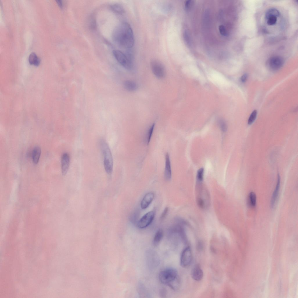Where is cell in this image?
<instances>
[{"label":"cell","instance_id":"obj_5","mask_svg":"<svg viewBox=\"0 0 298 298\" xmlns=\"http://www.w3.org/2000/svg\"><path fill=\"white\" fill-rule=\"evenodd\" d=\"M152 71L154 75L157 78L162 79L166 74L165 68L163 64L159 61L155 59L152 60L150 63Z\"/></svg>","mask_w":298,"mask_h":298},{"label":"cell","instance_id":"obj_29","mask_svg":"<svg viewBox=\"0 0 298 298\" xmlns=\"http://www.w3.org/2000/svg\"><path fill=\"white\" fill-rule=\"evenodd\" d=\"M168 209L167 207L165 208L161 215L160 217L161 220H162L165 218L168 213Z\"/></svg>","mask_w":298,"mask_h":298},{"label":"cell","instance_id":"obj_21","mask_svg":"<svg viewBox=\"0 0 298 298\" xmlns=\"http://www.w3.org/2000/svg\"><path fill=\"white\" fill-rule=\"evenodd\" d=\"M155 126V124L153 123L148 130L145 138V141L147 144H148L150 141Z\"/></svg>","mask_w":298,"mask_h":298},{"label":"cell","instance_id":"obj_16","mask_svg":"<svg viewBox=\"0 0 298 298\" xmlns=\"http://www.w3.org/2000/svg\"><path fill=\"white\" fill-rule=\"evenodd\" d=\"M163 235L162 230L159 229L156 232L153 240V244L155 246H157L159 244Z\"/></svg>","mask_w":298,"mask_h":298},{"label":"cell","instance_id":"obj_2","mask_svg":"<svg viewBox=\"0 0 298 298\" xmlns=\"http://www.w3.org/2000/svg\"><path fill=\"white\" fill-rule=\"evenodd\" d=\"M100 146L104 160V165L105 170L107 173L111 174L113 168V159L110 148L106 141L104 139H101L100 142Z\"/></svg>","mask_w":298,"mask_h":298},{"label":"cell","instance_id":"obj_25","mask_svg":"<svg viewBox=\"0 0 298 298\" xmlns=\"http://www.w3.org/2000/svg\"><path fill=\"white\" fill-rule=\"evenodd\" d=\"M89 26L91 29L94 30L96 27V22L95 17L91 16L89 21Z\"/></svg>","mask_w":298,"mask_h":298},{"label":"cell","instance_id":"obj_9","mask_svg":"<svg viewBox=\"0 0 298 298\" xmlns=\"http://www.w3.org/2000/svg\"><path fill=\"white\" fill-rule=\"evenodd\" d=\"M280 13L278 10L275 8H271L266 12L265 17L267 24L269 25H274L277 21Z\"/></svg>","mask_w":298,"mask_h":298},{"label":"cell","instance_id":"obj_8","mask_svg":"<svg viewBox=\"0 0 298 298\" xmlns=\"http://www.w3.org/2000/svg\"><path fill=\"white\" fill-rule=\"evenodd\" d=\"M155 212L151 211L146 213L139 220L138 226L140 228H144L148 226L153 221L155 216Z\"/></svg>","mask_w":298,"mask_h":298},{"label":"cell","instance_id":"obj_28","mask_svg":"<svg viewBox=\"0 0 298 298\" xmlns=\"http://www.w3.org/2000/svg\"><path fill=\"white\" fill-rule=\"evenodd\" d=\"M192 3V1L191 0L187 1L185 3V9L187 10H189L191 7Z\"/></svg>","mask_w":298,"mask_h":298},{"label":"cell","instance_id":"obj_20","mask_svg":"<svg viewBox=\"0 0 298 298\" xmlns=\"http://www.w3.org/2000/svg\"><path fill=\"white\" fill-rule=\"evenodd\" d=\"M256 197L255 194L251 192L249 194L248 198V203L250 206L252 207H254L256 204Z\"/></svg>","mask_w":298,"mask_h":298},{"label":"cell","instance_id":"obj_18","mask_svg":"<svg viewBox=\"0 0 298 298\" xmlns=\"http://www.w3.org/2000/svg\"><path fill=\"white\" fill-rule=\"evenodd\" d=\"M111 8L114 12L118 14L123 15L125 12V10L123 6L118 3L113 4L111 6Z\"/></svg>","mask_w":298,"mask_h":298},{"label":"cell","instance_id":"obj_19","mask_svg":"<svg viewBox=\"0 0 298 298\" xmlns=\"http://www.w3.org/2000/svg\"><path fill=\"white\" fill-rule=\"evenodd\" d=\"M29 61L31 64L37 66L40 63V60L35 53L32 52L29 56Z\"/></svg>","mask_w":298,"mask_h":298},{"label":"cell","instance_id":"obj_10","mask_svg":"<svg viewBox=\"0 0 298 298\" xmlns=\"http://www.w3.org/2000/svg\"><path fill=\"white\" fill-rule=\"evenodd\" d=\"M70 157L67 153H64L61 158V168L62 174L65 175L68 170L70 164Z\"/></svg>","mask_w":298,"mask_h":298},{"label":"cell","instance_id":"obj_13","mask_svg":"<svg viewBox=\"0 0 298 298\" xmlns=\"http://www.w3.org/2000/svg\"><path fill=\"white\" fill-rule=\"evenodd\" d=\"M165 167L164 178L167 181L170 180L171 178V171L169 155L167 153L165 155Z\"/></svg>","mask_w":298,"mask_h":298},{"label":"cell","instance_id":"obj_15","mask_svg":"<svg viewBox=\"0 0 298 298\" xmlns=\"http://www.w3.org/2000/svg\"><path fill=\"white\" fill-rule=\"evenodd\" d=\"M123 85L125 88L129 91H134L136 90L138 88L137 84L135 82L129 80L124 81Z\"/></svg>","mask_w":298,"mask_h":298},{"label":"cell","instance_id":"obj_3","mask_svg":"<svg viewBox=\"0 0 298 298\" xmlns=\"http://www.w3.org/2000/svg\"><path fill=\"white\" fill-rule=\"evenodd\" d=\"M113 54L117 61L126 69L131 70L134 67V56L132 53H124L121 51L115 50Z\"/></svg>","mask_w":298,"mask_h":298},{"label":"cell","instance_id":"obj_14","mask_svg":"<svg viewBox=\"0 0 298 298\" xmlns=\"http://www.w3.org/2000/svg\"><path fill=\"white\" fill-rule=\"evenodd\" d=\"M280 184V178L279 174H278L277 181L275 189L272 197L271 201V205L273 208L274 205L278 196Z\"/></svg>","mask_w":298,"mask_h":298},{"label":"cell","instance_id":"obj_23","mask_svg":"<svg viewBox=\"0 0 298 298\" xmlns=\"http://www.w3.org/2000/svg\"><path fill=\"white\" fill-rule=\"evenodd\" d=\"M219 125L221 130L223 132H226L227 130V125L225 121L223 119L219 121Z\"/></svg>","mask_w":298,"mask_h":298},{"label":"cell","instance_id":"obj_17","mask_svg":"<svg viewBox=\"0 0 298 298\" xmlns=\"http://www.w3.org/2000/svg\"><path fill=\"white\" fill-rule=\"evenodd\" d=\"M41 153V150L38 146L35 147L32 151V157L33 163L37 164L39 161Z\"/></svg>","mask_w":298,"mask_h":298},{"label":"cell","instance_id":"obj_11","mask_svg":"<svg viewBox=\"0 0 298 298\" xmlns=\"http://www.w3.org/2000/svg\"><path fill=\"white\" fill-rule=\"evenodd\" d=\"M203 273L201 266L198 264L196 265L192 269L191 272L192 278L196 281H200L203 279Z\"/></svg>","mask_w":298,"mask_h":298},{"label":"cell","instance_id":"obj_4","mask_svg":"<svg viewBox=\"0 0 298 298\" xmlns=\"http://www.w3.org/2000/svg\"><path fill=\"white\" fill-rule=\"evenodd\" d=\"M178 276L176 269L173 268L169 267L164 269L160 272L159 279L162 283L168 285Z\"/></svg>","mask_w":298,"mask_h":298},{"label":"cell","instance_id":"obj_31","mask_svg":"<svg viewBox=\"0 0 298 298\" xmlns=\"http://www.w3.org/2000/svg\"><path fill=\"white\" fill-rule=\"evenodd\" d=\"M56 1L57 2V4L61 8H62L63 5L62 1L61 0H56Z\"/></svg>","mask_w":298,"mask_h":298},{"label":"cell","instance_id":"obj_7","mask_svg":"<svg viewBox=\"0 0 298 298\" xmlns=\"http://www.w3.org/2000/svg\"><path fill=\"white\" fill-rule=\"evenodd\" d=\"M192 254L191 249L189 246L186 247L182 251L181 255L180 264L183 267L189 266L191 262Z\"/></svg>","mask_w":298,"mask_h":298},{"label":"cell","instance_id":"obj_6","mask_svg":"<svg viewBox=\"0 0 298 298\" xmlns=\"http://www.w3.org/2000/svg\"><path fill=\"white\" fill-rule=\"evenodd\" d=\"M284 63V60L282 57L279 56H275L272 57L268 59L267 65L271 70L276 71L281 68Z\"/></svg>","mask_w":298,"mask_h":298},{"label":"cell","instance_id":"obj_24","mask_svg":"<svg viewBox=\"0 0 298 298\" xmlns=\"http://www.w3.org/2000/svg\"><path fill=\"white\" fill-rule=\"evenodd\" d=\"M257 115V111L256 110H254L251 114L248 121L249 125L251 124L255 121Z\"/></svg>","mask_w":298,"mask_h":298},{"label":"cell","instance_id":"obj_12","mask_svg":"<svg viewBox=\"0 0 298 298\" xmlns=\"http://www.w3.org/2000/svg\"><path fill=\"white\" fill-rule=\"evenodd\" d=\"M154 194L152 192L146 194L144 196L141 202V207L142 209L147 208L153 200Z\"/></svg>","mask_w":298,"mask_h":298},{"label":"cell","instance_id":"obj_1","mask_svg":"<svg viewBox=\"0 0 298 298\" xmlns=\"http://www.w3.org/2000/svg\"><path fill=\"white\" fill-rule=\"evenodd\" d=\"M114 41L119 46L126 49H131L134 44L133 32L130 25L123 22L118 25L113 33Z\"/></svg>","mask_w":298,"mask_h":298},{"label":"cell","instance_id":"obj_30","mask_svg":"<svg viewBox=\"0 0 298 298\" xmlns=\"http://www.w3.org/2000/svg\"><path fill=\"white\" fill-rule=\"evenodd\" d=\"M248 78V75L246 73L244 74L241 77V80L243 82H245Z\"/></svg>","mask_w":298,"mask_h":298},{"label":"cell","instance_id":"obj_26","mask_svg":"<svg viewBox=\"0 0 298 298\" xmlns=\"http://www.w3.org/2000/svg\"><path fill=\"white\" fill-rule=\"evenodd\" d=\"M183 37L186 44L188 46H190L191 44L189 32L186 30L184 32Z\"/></svg>","mask_w":298,"mask_h":298},{"label":"cell","instance_id":"obj_27","mask_svg":"<svg viewBox=\"0 0 298 298\" xmlns=\"http://www.w3.org/2000/svg\"><path fill=\"white\" fill-rule=\"evenodd\" d=\"M219 30L221 34L224 36H226L227 35L226 30L224 26L222 25L219 26Z\"/></svg>","mask_w":298,"mask_h":298},{"label":"cell","instance_id":"obj_22","mask_svg":"<svg viewBox=\"0 0 298 298\" xmlns=\"http://www.w3.org/2000/svg\"><path fill=\"white\" fill-rule=\"evenodd\" d=\"M204 173V169L203 168H201L198 170L196 176L197 182H202L203 179Z\"/></svg>","mask_w":298,"mask_h":298}]
</instances>
